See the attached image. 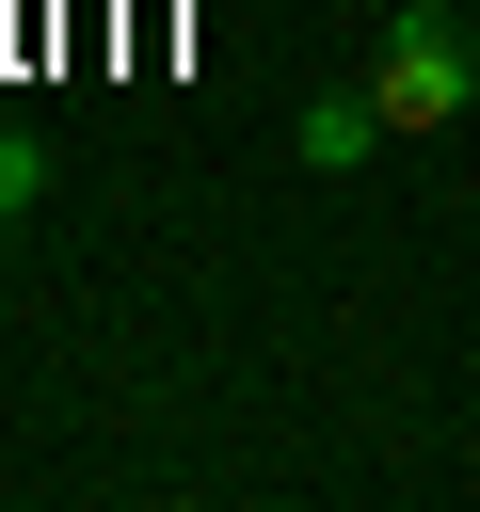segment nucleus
I'll return each instance as SVG.
<instances>
[{
  "instance_id": "obj_2",
  "label": "nucleus",
  "mask_w": 480,
  "mask_h": 512,
  "mask_svg": "<svg viewBox=\"0 0 480 512\" xmlns=\"http://www.w3.org/2000/svg\"><path fill=\"white\" fill-rule=\"evenodd\" d=\"M288 144H304V160H320V176H352V160H368V144H384V96H320V112H304V128H288Z\"/></svg>"
},
{
  "instance_id": "obj_1",
  "label": "nucleus",
  "mask_w": 480,
  "mask_h": 512,
  "mask_svg": "<svg viewBox=\"0 0 480 512\" xmlns=\"http://www.w3.org/2000/svg\"><path fill=\"white\" fill-rule=\"evenodd\" d=\"M368 96H384V128H448V112L480 96L464 16H448V0H400V16H384V80H368Z\"/></svg>"
}]
</instances>
